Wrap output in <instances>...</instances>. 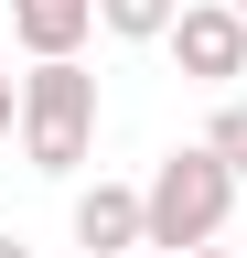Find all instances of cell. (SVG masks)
Returning <instances> with one entry per match:
<instances>
[{
	"mask_svg": "<svg viewBox=\"0 0 247 258\" xmlns=\"http://www.w3.org/2000/svg\"><path fill=\"white\" fill-rule=\"evenodd\" d=\"M236 161L215 151V140H194V151H172L161 172H150L140 194H150V247L161 258H183V247H204V237H226V215H236Z\"/></svg>",
	"mask_w": 247,
	"mask_h": 258,
	"instance_id": "1",
	"label": "cell"
},
{
	"mask_svg": "<svg viewBox=\"0 0 247 258\" xmlns=\"http://www.w3.org/2000/svg\"><path fill=\"white\" fill-rule=\"evenodd\" d=\"M86 140H97V76L75 54H33V76H22V151H33V172H75Z\"/></svg>",
	"mask_w": 247,
	"mask_h": 258,
	"instance_id": "2",
	"label": "cell"
},
{
	"mask_svg": "<svg viewBox=\"0 0 247 258\" xmlns=\"http://www.w3.org/2000/svg\"><path fill=\"white\" fill-rule=\"evenodd\" d=\"M161 43H172L183 76H204V86L247 76V11H236V0H183V22L161 32Z\"/></svg>",
	"mask_w": 247,
	"mask_h": 258,
	"instance_id": "3",
	"label": "cell"
},
{
	"mask_svg": "<svg viewBox=\"0 0 247 258\" xmlns=\"http://www.w3.org/2000/svg\"><path fill=\"white\" fill-rule=\"evenodd\" d=\"M75 247H86V258L150 247V194H129V183H86V194H75Z\"/></svg>",
	"mask_w": 247,
	"mask_h": 258,
	"instance_id": "4",
	"label": "cell"
},
{
	"mask_svg": "<svg viewBox=\"0 0 247 258\" xmlns=\"http://www.w3.org/2000/svg\"><path fill=\"white\" fill-rule=\"evenodd\" d=\"M97 32V0H11V43L22 54H75Z\"/></svg>",
	"mask_w": 247,
	"mask_h": 258,
	"instance_id": "5",
	"label": "cell"
},
{
	"mask_svg": "<svg viewBox=\"0 0 247 258\" xmlns=\"http://www.w3.org/2000/svg\"><path fill=\"white\" fill-rule=\"evenodd\" d=\"M97 22L118 32V43H161V32L183 22V0H97Z\"/></svg>",
	"mask_w": 247,
	"mask_h": 258,
	"instance_id": "6",
	"label": "cell"
},
{
	"mask_svg": "<svg viewBox=\"0 0 247 258\" xmlns=\"http://www.w3.org/2000/svg\"><path fill=\"white\" fill-rule=\"evenodd\" d=\"M204 140H215V151L247 172V97H226V108H215V129H204Z\"/></svg>",
	"mask_w": 247,
	"mask_h": 258,
	"instance_id": "7",
	"label": "cell"
},
{
	"mask_svg": "<svg viewBox=\"0 0 247 258\" xmlns=\"http://www.w3.org/2000/svg\"><path fill=\"white\" fill-rule=\"evenodd\" d=\"M22 129V86H11V64H0V140Z\"/></svg>",
	"mask_w": 247,
	"mask_h": 258,
	"instance_id": "8",
	"label": "cell"
},
{
	"mask_svg": "<svg viewBox=\"0 0 247 258\" xmlns=\"http://www.w3.org/2000/svg\"><path fill=\"white\" fill-rule=\"evenodd\" d=\"M183 258H236V247H215V237H204V247H183Z\"/></svg>",
	"mask_w": 247,
	"mask_h": 258,
	"instance_id": "9",
	"label": "cell"
},
{
	"mask_svg": "<svg viewBox=\"0 0 247 258\" xmlns=\"http://www.w3.org/2000/svg\"><path fill=\"white\" fill-rule=\"evenodd\" d=\"M0 258H33V247H22V237H0Z\"/></svg>",
	"mask_w": 247,
	"mask_h": 258,
	"instance_id": "10",
	"label": "cell"
},
{
	"mask_svg": "<svg viewBox=\"0 0 247 258\" xmlns=\"http://www.w3.org/2000/svg\"><path fill=\"white\" fill-rule=\"evenodd\" d=\"M118 258H150V247H118Z\"/></svg>",
	"mask_w": 247,
	"mask_h": 258,
	"instance_id": "11",
	"label": "cell"
},
{
	"mask_svg": "<svg viewBox=\"0 0 247 258\" xmlns=\"http://www.w3.org/2000/svg\"><path fill=\"white\" fill-rule=\"evenodd\" d=\"M236 11H247V0H236Z\"/></svg>",
	"mask_w": 247,
	"mask_h": 258,
	"instance_id": "12",
	"label": "cell"
}]
</instances>
